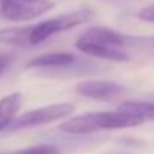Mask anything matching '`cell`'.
I'll use <instances>...</instances> for the list:
<instances>
[{
	"label": "cell",
	"instance_id": "3957f363",
	"mask_svg": "<svg viewBox=\"0 0 154 154\" xmlns=\"http://www.w3.org/2000/svg\"><path fill=\"white\" fill-rule=\"evenodd\" d=\"M93 15L94 14L90 9H79L75 12L54 17L51 20L42 21L39 24L30 26V45H38L55 33H60V32L78 27L81 24H85L87 21H90L93 18Z\"/></svg>",
	"mask_w": 154,
	"mask_h": 154
},
{
	"label": "cell",
	"instance_id": "52a82bcc",
	"mask_svg": "<svg viewBox=\"0 0 154 154\" xmlns=\"http://www.w3.org/2000/svg\"><path fill=\"white\" fill-rule=\"evenodd\" d=\"M75 55L72 52H48L38 55L32 58L27 63V69H36V67H61L69 66L75 61Z\"/></svg>",
	"mask_w": 154,
	"mask_h": 154
},
{
	"label": "cell",
	"instance_id": "8fae6325",
	"mask_svg": "<svg viewBox=\"0 0 154 154\" xmlns=\"http://www.w3.org/2000/svg\"><path fill=\"white\" fill-rule=\"evenodd\" d=\"M14 154H60L58 147L55 145H36V147H30L26 150H20Z\"/></svg>",
	"mask_w": 154,
	"mask_h": 154
},
{
	"label": "cell",
	"instance_id": "ba28073f",
	"mask_svg": "<svg viewBox=\"0 0 154 154\" xmlns=\"http://www.w3.org/2000/svg\"><path fill=\"white\" fill-rule=\"evenodd\" d=\"M23 103V96L20 93H12L0 100V132L12 124L15 115L18 114Z\"/></svg>",
	"mask_w": 154,
	"mask_h": 154
},
{
	"label": "cell",
	"instance_id": "30bf717a",
	"mask_svg": "<svg viewBox=\"0 0 154 154\" xmlns=\"http://www.w3.org/2000/svg\"><path fill=\"white\" fill-rule=\"evenodd\" d=\"M118 109L139 114V115H142L145 120H153L154 121V103H150V102H123V103H120Z\"/></svg>",
	"mask_w": 154,
	"mask_h": 154
},
{
	"label": "cell",
	"instance_id": "277c9868",
	"mask_svg": "<svg viewBox=\"0 0 154 154\" xmlns=\"http://www.w3.org/2000/svg\"><path fill=\"white\" fill-rule=\"evenodd\" d=\"M55 6L52 0H0V18L23 23L48 14Z\"/></svg>",
	"mask_w": 154,
	"mask_h": 154
},
{
	"label": "cell",
	"instance_id": "9c48e42d",
	"mask_svg": "<svg viewBox=\"0 0 154 154\" xmlns=\"http://www.w3.org/2000/svg\"><path fill=\"white\" fill-rule=\"evenodd\" d=\"M0 44L26 47L30 45V26L29 27H9L0 30Z\"/></svg>",
	"mask_w": 154,
	"mask_h": 154
},
{
	"label": "cell",
	"instance_id": "4fadbf2b",
	"mask_svg": "<svg viewBox=\"0 0 154 154\" xmlns=\"http://www.w3.org/2000/svg\"><path fill=\"white\" fill-rule=\"evenodd\" d=\"M11 61H12V55L11 54H0V73L5 72L9 67Z\"/></svg>",
	"mask_w": 154,
	"mask_h": 154
},
{
	"label": "cell",
	"instance_id": "7a4b0ae2",
	"mask_svg": "<svg viewBox=\"0 0 154 154\" xmlns=\"http://www.w3.org/2000/svg\"><path fill=\"white\" fill-rule=\"evenodd\" d=\"M126 45L124 36L106 27H91L75 42V47L84 54L118 63L130 60L129 52L124 50Z\"/></svg>",
	"mask_w": 154,
	"mask_h": 154
},
{
	"label": "cell",
	"instance_id": "6da1fadb",
	"mask_svg": "<svg viewBox=\"0 0 154 154\" xmlns=\"http://www.w3.org/2000/svg\"><path fill=\"white\" fill-rule=\"evenodd\" d=\"M145 121L139 114L129 111H114V112H88L79 117H73L60 124V130L69 135H88L99 130H114L135 127Z\"/></svg>",
	"mask_w": 154,
	"mask_h": 154
},
{
	"label": "cell",
	"instance_id": "7c38bea8",
	"mask_svg": "<svg viewBox=\"0 0 154 154\" xmlns=\"http://www.w3.org/2000/svg\"><path fill=\"white\" fill-rule=\"evenodd\" d=\"M138 17L142 20V21H147V23H154V3L145 6L142 11H139Z\"/></svg>",
	"mask_w": 154,
	"mask_h": 154
},
{
	"label": "cell",
	"instance_id": "5b68a950",
	"mask_svg": "<svg viewBox=\"0 0 154 154\" xmlns=\"http://www.w3.org/2000/svg\"><path fill=\"white\" fill-rule=\"evenodd\" d=\"M73 111H75V106L69 102L54 103L50 106L33 109V111H29V112L20 115L18 118H15L12 121L11 126L14 130L24 129V127H33V126H42V124H48L52 121L61 120V118L70 115Z\"/></svg>",
	"mask_w": 154,
	"mask_h": 154
},
{
	"label": "cell",
	"instance_id": "8992f818",
	"mask_svg": "<svg viewBox=\"0 0 154 154\" xmlns=\"http://www.w3.org/2000/svg\"><path fill=\"white\" fill-rule=\"evenodd\" d=\"M76 91L78 94L93 100L111 102L124 94L126 88L111 81H82L76 85Z\"/></svg>",
	"mask_w": 154,
	"mask_h": 154
}]
</instances>
